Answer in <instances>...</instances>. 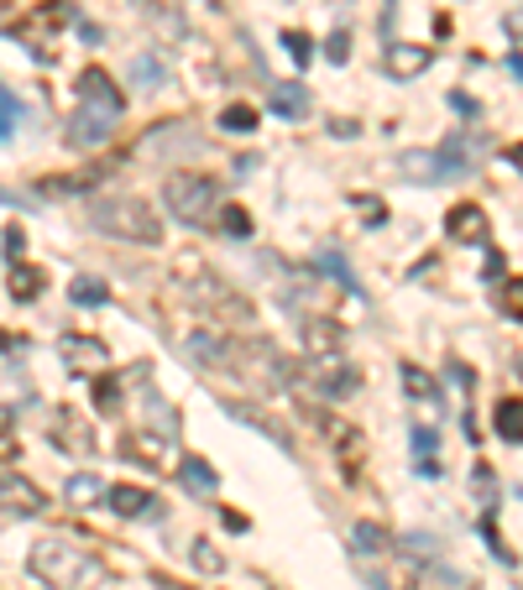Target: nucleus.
<instances>
[{
	"mask_svg": "<svg viewBox=\"0 0 523 590\" xmlns=\"http://www.w3.org/2000/svg\"><path fill=\"white\" fill-rule=\"evenodd\" d=\"M26 570L38 575L47 590H89L100 586L105 565L74 538H38L32 554H26Z\"/></svg>",
	"mask_w": 523,
	"mask_h": 590,
	"instance_id": "1",
	"label": "nucleus"
},
{
	"mask_svg": "<svg viewBox=\"0 0 523 590\" xmlns=\"http://www.w3.org/2000/svg\"><path fill=\"white\" fill-rule=\"evenodd\" d=\"M162 204H168V215L179 219V225H210L215 204H221V183L204 173H168Z\"/></svg>",
	"mask_w": 523,
	"mask_h": 590,
	"instance_id": "2",
	"label": "nucleus"
},
{
	"mask_svg": "<svg viewBox=\"0 0 523 590\" xmlns=\"http://www.w3.org/2000/svg\"><path fill=\"white\" fill-rule=\"evenodd\" d=\"M89 219H95V230H105V236H116V240H137V246L162 240V219L141 199H105V204L89 210Z\"/></svg>",
	"mask_w": 523,
	"mask_h": 590,
	"instance_id": "3",
	"label": "nucleus"
},
{
	"mask_svg": "<svg viewBox=\"0 0 523 590\" xmlns=\"http://www.w3.org/2000/svg\"><path fill=\"white\" fill-rule=\"evenodd\" d=\"M398 168H403V178H429V183L456 178V173H466V168H471V141L450 137L440 152H403Z\"/></svg>",
	"mask_w": 523,
	"mask_h": 590,
	"instance_id": "4",
	"label": "nucleus"
},
{
	"mask_svg": "<svg viewBox=\"0 0 523 590\" xmlns=\"http://www.w3.org/2000/svg\"><path fill=\"white\" fill-rule=\"evenodd\" d=\"M79 99H84V110H89V116H100V120H116L126 110V95L116 89V79H110L105 68H84L79 74Z\"/></svg>",
	"mask_w": 523,
	"mask_h": 590,
	"instance_id": "5",
	"label": "nucleus"
},
{
	"mask_svg": "<svg viewBox=\"0 0 523 590\" xmlns=\"http://www.w3.org/2000/svg\"><path fill=\"white\" fill-rule=\"evenodd\" d=\"M0 507L17 512V517H38V512L47 507V496H42V486H32L26 475L0 471Z\"/></svg>",
	"mask_w": 523,
	"mask_h": 590,
	"instance_id": "6",
	"label": "nucleus"
},
{
	"mask_svg": "<svg viewBox=\"0 0 523 590\" xmlns=\"http://www.w3.org/2000/svg\"><path fill=\"white\" fill-rule=\"evenodd\" d=\"M445 230H450L456 240H466V246H482V240L492 236V219H487L477 204H456L450 219H445Z\"/></svg>",
	"mask_w": 523,
	"mask_h": 590,
	"instance_id": "7",
	"label": "nucleus"
},
{
	"mask_svg": "<svg viewBox=\"0 0 523 590\" xmlns=\"http://www.w3.org/2000/svg\"><path fill=\"white\" fill-rule=\"evenodd\" d=\"M383 68L393 74V79H414V74H424L429 68V47H414V42H393L383 53Z\"/></svg>",
	"mask_w": 523,
	"mask_h": 590,
	"instance_id": "8",
	"label": "nucleus"
},
{
	"mask_svg": "<svg viewBox=\"0 0 523 590\" xmlns=\"http://www.w3.org/2000/svg\"><path fill=\"white\" fill-rule=\"evenodd\" d=\"M110 496V507L121 512V517H147V512L158 507V496L147 492V486H116V492H105Z\"/></svg>",
	"mask_w": 523,
	"mask_h": 590,
	"instance_id": "9",
	"label": "nucleus"
},
{
	"mask_svg": "<svg viewBox=\"0 0 523 590\" xmlns=\"http://www.w3.org/2000/svg\"><path fill=\"white\" fill-rule=\"evenodd\" d=\"M110 126H116V120H100V116H89V110H79V116H74V131H68V147H100V141L110 137Z\"/></svg>",
	"mask_w": 523,
	"mask_h": 590,
	"instance_id": "10",
	"label": "nucleus"
},
{
	"mask_svg": "<svg viewBox=\"0 0 523 590\" xmlns=\"http://www.w3.org/2000/svg\"><path fill=\"white\" fill-rule=\"evenodd\" d=\"M303 335H309V355H335L341 351V324H330V319H309Z\"/></svg>",
	"mask_w": 523,
	"mask_h": 590,
	"instance_id": "11",
	"label": "nucleus"
},
{
	"mask_svg": "<svg viewBox=\"0 0 523 590\" xmlns=\"http://www.w3.org/2000/svg\"><path fill=\"white\" fill-rule=\"evenodd\" d=\"M38 293H42V272H38V267L11 261V298H17V303H32Z\"/></svg>",
	"mask_w": 523,
	"mask_h": 590,
	"instance_id": "12",
	"label": "nucleus"
},
{
	"mask_svg": "<svg viewBox=\"0 0 523 590\" xmlns=\"http://www.w3.org/2000/svg\"><path fill=\"white\" fill-rule=\"evenodd\" d=\"M273 110L278 116H309V95H303V84H282V89H273Z\"/></svg>",
	"mask_w": 523,
	"mask_h": 590,
	"instance_id": "13",
	"label": "nucleus"
},
{
	"mask_svg": "<svg viewBox=\"0 0 523 590\" xmlns=\"http://www.w3.org/2000/svg\"><path fill=\"white\" fill-rule=\"evenodd\" d=\"M403 387H408V397H419L424 408H435V403H440L435 382H429V376H424L419 366H414V361H403Z\"/></svg>",
	"mask_w": 523,
	"mask_h": 590,
	"instance_id": "14",
	"label": "nucleus"
},
{
	"mask_svg": "<svg viewBox=\"0 0 523 590\" xmlns=\"http://www.w3.org/2000/svg\"><path fill=\"white\" fill-rule=\"evenodd\" d=\"M68 293H74L79 309H100V303H110V288H105L100 277H74V288H68Z\"/></svg>",
	"mask_w": 523,
	"mask_h": 590,
	"instance_id": "15",
	"label": "nucleus"
},
{
	"mask_svg": "<svg viewBox=\"0 0 523 590\" xmlns=\"http://www.w3.org/2000/svg\"><path fill=\"white\" fill-rule=\"evenodd\" d=\"M63 496H68V507H89V502H100L105 486L95 481V475H74L68 486H63Z\"/></svg>",
	"mask_w": 523,
	"mask_h": 590,
	"instance_id": "16",
	"label": "nucleus"
},
{
	"mask_svg": "<svg viewBox=\"0 0 523 590\" xmlns=\"http://www.w3.org/2000/svg\"><path fill=\"white\" fill-rule=\"evenodd\" d=\"M221 131H231V137L257 131V110H252V105H225V110H221Z\"/></svg>",
	"mask_w": 523,
	"mask_h": 590,
	"instance_id": "17",
	"label": "nucleus"
},
{
	"mask_svg": "<svg viewBox=\"0 0 523 590\" xmlns=\"http://www.w3.org/2000/svg\"><path fill=\"white\" fill-rule=\"evenodd\" d=\"M179 475H183V486H189V492H200V496L215 492V471H210L204 460H183Z\"/></svg>",
	"mask_w": 523,
	"mask_h": 590,
	"instance_id": "18",
	"label": "nucleus"
},
{
	"mask_svg": "<svg viewBox=\"0 0 523 590\" xmlns=\"http://www.w3.org/2000/svg\"><path fill=\"white\" fill-rule=\"evenodd\" d=\"M414 454H419L424 475H440V454H435V429H414Z\"/></svg>",
	"mask_w": 523,
	"mask_h": 590,
	"instance_id": "19",
	"label": "nucleus"
},
{
	"mask_svg": "<svg viewBox=\"0 0 523 590\" xmlns=\"http://www.w3.org/2000/svg\"><path fill=\"white\" fill-rule=\"evenodd\" d=\"M519 418H523V403L519 397H508V403H498V433H503L508 444H519Z\"/></svg>",
	"mask_w": 523,
	"mask_h": 590,
	"instance_id": "20",
	"label": "nucleus"
},
{
	"mask_svg": "<svg viewBox=\"0 0 523 590\" xmlns=\"http://www.w3.org/2000/svg\"><path fill=\"white\" fill-rule=\"evenodd\" d=\"M387 528H377V523H356V554H387Z\"/></svg>",
	"mask_w": 523,
	"mask_h": 590,
	"instance_id": "21",
	"label": "nucleus"
},
{
	"mask_svg": "<svg viewBox=\"0 0 523 590\" xmlns=\"http://www.w3.org/2000/svg\"><path fill=\"white\" fill-rule=\"evenodd\" d=\"M221 230H225V236H252V215L231 204V210H221Z\"/></svg>",
	"mask_w": 523,
	"mask_h": 590,
	"instance_id": "22",
	"label": "nucleus"
},
{
	"mask_svg": "<svg viewBox=\"0 0 523 590\" xmlns=\"http://www.w3.org/2000/svg\"><path fill=\"white\" fill-rule=\"evenodd\" d=\"M324 58L345 63V58H351V37H345V32H335V37H330V47H324Z\"/></svg>",
	"mask_w": 523,
	"mask_h": 590,
	"instance_id": "23",
	"label": "nucleus"
},
{
	"mask_svg": "<svg viewBox=\"0 0 523 590\" xmlns=\"http://www.w3.org/2000/svg\"><path fill=\"white\" fill-rule=\"evenodd\" d=\"M282 47L293 53V63H303V58H309V37H303V32H288V37H282Z\"/></svg>",
	"mask_w": 523,
	"mask_h": 590,
	"instance_id": "24",
	"label": "nucleus"
},
{
	"mask_svg": "<svg viewBox=\"0 0 523 590\" xmlns=\"http://www.w3.org/2000/svg\"><path fill=\"white\" fill-rule=\"evenodd\" d=\"M519 293H523V288H519V277H513V282H508V303H503V309H508V319H519V314H523Z\"/></svg>",
	"mask_w": 523,
	"mask_h": 590,
	"instance_id": "25",
	"label": "nucleus"
},
{
	"mask_svg": "<svg viewBox=\"0 0 523 590\" xmlns=\"http://www.w3.org/2000/svg\"><path fill=\"white\" fill-rule=\"evenodd\" d=\"M194 559H200V570H221V554H210V544H200Z\"/></svg>",
	"mask_w": 523,
	"mask_h": 590,
	"instance_id": "26",
	"label": "nucleus"
},
{
	"mask_svg": "<svg viewBox=\"0 0 523 590\" xmlns=\"http://www.w3.org/2000/svg\"><path fill=\"white\" fill-rule=\"evenodd\" d=\"M387 6H393V0H387ZM387 26H393V17H387V11H383V32H387Z\"/></svg>",
	"mask_w": 523,
	"mask_h": 590,
	"instance_id": "27",
	"label": "nucleus"
},
{
	"mask_svg": "<svg viewBox=\"0 0 523 590\" xmlns=\"http://www.w3.org/2000/svg\"><path fill=\"white\" fill-rule=\"evenodd\" d=\"M0 340H6V335H0Z\"/></svg>",
	"mask_w": 523,
	"mask_h": 590,
	"instance_id": "28",
	"label": "nucleus"
}]
</instances>
